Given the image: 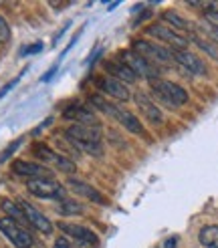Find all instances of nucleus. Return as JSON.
<instances>
[{"instance_id": "obj_28", "label": "nucleus", "mask_w": 218, "mask_h": 248, "mask_svg": "<svg viewBox=\"0 0 218 248\" xmlns=\"http://www.w3.org/2000/svg\"><path fill=\"white\" fill-rule=\"evenodd\" d=\"M18 81H20V77H16V79H12V81H10L8 85H4V87H2V89H0V99H2V97H4L6 93H8V91L12 89V87H16V83H18Z\"/></svg>"}, {"instance_id": "obj_9", "label": "nucleus", "mask_w": 218, "mask_h": 248, "mask_svg": "<svg viewBox=\"0 0 218 248\" xmlns=\"http://www.w3.org/2000/svg\"><path fill=\"white\" fill-rule=\"evenodd\" d=\"M12 173H16L20 178H27L29 180H53V170L47 168L43 164H34V162H27V159H16V162H12L10 166Z\"/></svg>"}, {"instance_id": "obj_19", "label": "nucleus", "mask_w": 218, "mask_h": 248, "mask_svg": "<svg viewBox=\"0 0 218 248\" xmlns=\"http://www.w3.org/2000/svg\"><path fill=\"white\" fill-rule=\"evenodd\" d=\"M188 41H192L194 45H196L200 51H204L206 55H210L214 61H218V45L210 39H206V36H200L196 31H194L192 34H188Z\"/></svg>"}, {"instance_id": "obj_23", "label": "nucleus", "mask_w": 218, "mask_h": 248, "mask_svg": "<svg viewBox=\"0 0 218 248\" xmlns=\"http://www.w3.org/2000/svg\"><path fill=\"white\" fill-rule=\"evenodd\" d=\"M0 208L4 210L6 218H12L16 222H24V224H27V220H24V214H22V210L18 208V204H15L12 200H0Z\"/></svg>"}, {"instance_id": "obj_26", "label": "nucleus", "mask_w": 218, "mask_h": 248, "mask_svg": "<svg viewBox=\"0 0 218 248\" xmlns=\"http://www.w3.org/2000/svg\"><path fill=\"white\" fill-rule=\"evenodd\" d=\"M41 51H43V43H34V45H31L29 48H22L20 55L27 57V55H34V53H41Z\"/></svg>"}, {"instance_id": "obj_4", "label": "nucleus", "mask_w": 218, "mask_h": 248, "mask_svg": "<svg viewBox=\"0 0 218 248\" xmlns=\"http://www.w3.org/2000/svg\"><path fill=\"white\" fill-rule=\"evenodd\" d=\"M119 59L124 61V63L136 73L138 79H148L150 83L157 81L160 79V69H157V65L150 63L148 59L140 57L136 51H131V48H127V51H121L119 53Z\"/></svg>"}, {"instance_id": "obj_24", "label": "nucleus", "mask_w": 218, "mask_h": 248, "mask_svg": "<svg viewBox=\"0 0 218 248\" xmlns=\"http://www.w3.org/2000/svg\"><path fill=\"white\" fill-rule=\"evenodd\" d=\"M10 36H12V32H10V24L6 22V18L0 15V45H6L8 41H10Z\"/></svg>"}, {"instance_id": "obj_10", "label": "nucleus", "mask_w": 218, "mask_h": 248, "mask_svg": "<svg viewBox=\"0 0 218 248\" xmlns=\"http://www.w3.org/2000/svg\"><path fill=\"white\" fill-rule=\"evenodd\" d=\"M18 208L22 210V214H24V220H27V224L34 226L36 230H41L43 234H51L53 232V224H51V220H48L39 208H34L31 202L27 200H18L16 202Z\"/></svg>"}, {"instance_id": "obj_18", "label": "nucleus", "mask_w": 218, "mask_h": 248, "mask_svg": "<svg viewBox=\"0 0 218 248\" xmlns=\"http://www.w3.org/2000/svg\"><path fill=\"white\" fill-rule=\"evenodd\" d=\"M111 119H115L117 123L124 129H127L129 133H136V135H143V127H141V123H140V119L131 113V111H127V109H124L121 105H115V113H113V117Z\"/></svg>"}, {"instance_id": "obj_31", "label": "nucleus", "mask_w": 218, "mask_h": 248, "mask_svg": "<svg viewBox=\"0 0 218 248\" xmlns=\"http://www.w3.org/2000/svg\"><path fill=\"white\" fill-rule=\"evenodd\" d=\"M176 242H178V238H168L166 244H164V248H176Z\"/></svg>"}, {"instance_id": "obj_21", "label": "nucleus", "mask_w": 218, "mask_h": 248, "mask_svg": "<svg viewBox=\"0 0 218 248\" xmlns=\"http://www.w3.org/2000/svg\"><path fill=\"white\" fill-rule=\"evenodd\" d=\"M198 240L204 248H218V226L210 224L198 232Z\"/></svg>"}, {"instance_id": "obj_2", "label": "nucleus", "mask_w": 218, "mask_h": 248, "mask_svg": "<svg viewBox=\"0 0 218 248\" xmlns=\"http://www.w3.org/2000/svg\"><path fill=\"white\" fill-rule=\"evenodd\" d=\"M150 91H152V95H150L152 99H160L168 107H182V105H186L190 99L184 87H180L178 83H172V81H164V79L150 83Z\"/></svg>"}, {"instance_id": "obj_14", "label": "nucleus", "mask_w": 218, "mask_h": 248, "mask_svg": "<svg viewBox=\"0 0 218 248\" xmlns=\"http://www.w3.org/2000/svg\"><path fill=\"white\" fill-rule=\"evenodd\" d=\"M59 230L67 234V236H71L73 240H77L81 244H87V246H97V242H99V236L85 228V226H79V224H69V222H59Z\"/></svg>"}, {"instance_id": "obj_13", "label": "nucleus", "mask_w": 218, "mask_h": 248, "mask_svg": "<svg viewBox=\"0 0 218 248\" xmlns=\"http://www.w3.org/2000/svg\"><path fill=\"white\" fill-rule=\"evenodd\" d=\"M63 117L65 119H71L79 123V125H89V127H101L99 125V119H97V115L93 113V111L83 105V103H71L65 111H63Z\"/></svg>"}, {"instance_id": "obj_6", "label": "nucleus", "mask_w": 218, "mask_h": 248, "mask_svg": "<svg viewBox=\"0 0 218 248\" xmlns=\"http://www.w3.org/2000/svg\"><path fill=\"white\" fill-rule=\"evenodd\" d=\"M32 154H34L36 159H41L43 166H45V164L55 166L59 171H65V173H75V171H77V166H75V162H73V159H69L67 155L51 150V147L45 145V143H34V145H32Z\"/></svg>"}, {"instance_id": "obj_20", "label": "nucleus", "mask_w": 218, "mask_h": 248, "mask_svg": "<svg viewBox=\"0 0 218 248\" xmlns=\"http://www.w3.org/2000/svg\"><path fill=\"white\" fill-rule=\"evenodd\" d=\"M162 20L164 22H168L170 24V29H174V31H186L188 34H192L194 31H190L192 29V24L186 20V18H182L178 12H174V10H166V12H162Z\"/></svg>"}, {"instance_id": "obj_22", "label": "nucleus", "mask_w": 218, "mask_h": 248, "mask_svg": "<svg viewBox=\"0 0 218 248\" xmlns=\"http://www.w3.org/2000/svg\"><path fill=\"white\" fill-rule=\"evenodd\" d=\"M57 212L63 214V216H79L83 214V204L75 202V200H69V198H65V200H61L59 206H57Z\"/></svg>"}, {"instance_id": "obj_25", "label": "nucleus", "mask_w": 218, "mask_h": 248, "mask_svg": "<svg viewBox=\"0 0 218 248\" xmlns=\"http://www.w3.org/2000/svg\"><path fill=\"white\" fill-rule=\"evenodd\" d=\"M20 143H22V140H16V141H12L8 147H6V150L2 152V154H0V164H4L6 162V159L12 155V154H15L16 150H18V147H20Z\"/></svg>"}, {"instance_id": "obj_1", "label": "nucleus", "mask_w": 218, "mask_h": 248, "mask_svg": "<svg viewBox=\"0 0 218 248\" xmlns=\"http://www.w3.org/2000/svg\"><path fill=\"white\" fill-rule=\"evenodd\" d=\"M65 138L79 152H85V154L95 155V157L103 155V141H101V129L99 127H89V125H79V123H75V125L67 127Z\"/></svg>"}, {"instance_id": "obj_30", "label": "nucleus", "mask_w": 218, "mask_h": 248, "mask_svg": "<svg viewBox=\"0 0 218 248\" xmlns=\"http://www.w3.org/2000/svg\"><path fill=\"white\" fill-rule=\"evenodd\" d=\"M53 248H69V242H67V238H59L57 242H55V246Z\"/></svg>"}, {"instance_id": "obj_8", "label": "nucleus", "mask_w": 218, "mask_h": 248, "mask_svg": "<svg viewBox=\"0 0 218 248\" xmlns=\"http://www.w3.org/2000/svg\"><path fill=\"white\" fill-rule=\"evenodd\" d=\"M0 232H2L16 248H32V244H34L32 234L27 228H22L18 222L12 220V218H6V216L0 218Z\"/></svg>"}, {"instance_id": "obj_5", "label": "nucleus", "mask_w": 218, "mask_h": 248, "mask_svg": "<svg viewBox=\"0 0 218 248\" xmlns=\"http://www.w3.org/2000/svg\"><path fill=\"white\" fill-rule=\"evenodd\" d=\"M150 36H154L156 41H162L164 45H168V48H172V51H188V36L186 34H180L178 31L166 27V24H160V22H154L150 24L148 29H145Z\"/></svg>"}, {"instance_id": "obj_17", "label": "nucleus", "mask_w": 218, "mask_h": 248, "mask_svg": "<svg viewBox=\"0 0 218 248\" xmlns=\"http://www.w3.org/2000/svg\"><path fill=\"white\" fill-rule=\"evenodd\" d=\"M67 188H69L73 194L85 198V200H91V202H95V204H103V206L107 204V198H105L101 192H97L93 186L85 184V182H79V180L69 178V180H67Z\"/></svg>"}, {"instance_id": "obj_16", "label": "nucleus", "mask_w": 218, "mask_h": 248, "mask_svg": "<svg viewBox=\"0 0 218 248\" xmlns=\"http://www.w3.org/2000/svg\"><path fill=\"white\" fill-rule=\"evenodd\" d=\"M103 69H105V73H107V77H113V79H117V81H121L124 79V83L125 85H131V83H136L138 81V75L133 73L124 61H105L103 63Z\"/></svg>"}, {"instance_id": "obj_27", "label": "nucleus", "mask_w": 218, "mask_h": 248, "mask_svg": "<svg viewBox=\"0 0 218 248\" xmlns=\"http://www.w3.org/2000/svg\"><path fill=\"white\" fill-rule=\"evenodd\" d=\"M204 20L210 24V27L218 29V12H208V15H204Z\"/></svg>"}, {"instance_id": "obj_7", "label": "nucleus", "mask_w": 218, "mask_h": 248, "mask_svg": "<svg viewBox=\"0 0 218 248\" xmlns=\"http://www.w3.org/2000/svg\"><path fill=\"white\" fill-rule=\"evenodd\" d=\"M27 190L43 200H65L67 190L63 184H59L57 180H29L27 182Z\"/></svg>"}, {"instance_id": "obj_29", "label": "nucleus", "mask_w": 218, "mask_h": 248, "mask_svg": "<svg viewBox=\"0 0 218 248\" xmlns=\"http://www.w3.org/2000/svg\"><path fill=\"white\" fill-rule=\"evenodd\" d=\"M57 69H59V65H55L53 69H48V71L45 73V75H43V81H48V79H51V77L55 75V71H57Z\"/></svg>"}, {"instance_id": "obj_32", "label": "nucleus", "mask_w": 218, "mask_h": 248, "mask_svg": "<svg viewBox=\"0 0 218 248\" xmlns=\"http://www.w3.org/2000/svg\"><path fill=\"white\" fill-rule=\"evenodd\" d=\"M48 4H51L53 8H65L67 6V2H48Z\"/></svg>"}, {"instance_id": "obj_15", "label": "nucleus", "mask_w": 218, "mask_h": 248, "mask_svg": "<svg viewBox=\"0 0 218 248\" xmlns=\"http://www.w3.org/2000/svg\"><path fill=\"white\" fill-rule=\"evenodd\" d=\"M174 61L188 75H206V65L190 51H174Z\"/></svg>"}, {"instance_id": "obj_12", "label": "nucleus", "mask_w": 218, "mask_h": 248, "mask_svg": "<svg viewBox=\"0 0 218 248\" xmlns=\"http://www.w3.org/2000/svg\"><path fill=\"white\" fill-rule=\"evenodd\" d=\"M95 87L99 89L103 95H109V97H113L117 99V101H127V99L131 97L129 89H127V85L124 81H117L113 77H95Z\"/></svg>"}, {"instance_id": "obj_3", "label": "nucleus", "mask_w": 218, "mask_h": 248, "mask_svg": "<svg viewBox=\"0 0 218 248\" xmlns=\"http://www.w3.org/2000/svg\"><path fill=\"white\" fill-rule=\"evenodd\" d=\"M131 51H136L140 57L148 59L154 65H176L172 48L162 46V45L152 43V41H145V39L131 41Z\"/></svg>"}, {"instance_id": "obj_11", "label": "nucleus", "mask_w": 218, "mask_h": 248, "mask_svg": "<svg viewBox=\"0 0 218 248\" xmlns=\"http://www.w3.org/2000/svg\"><path fill=\"white\" fill-rule=\"evenodd\" d=\"M133 101H136L140 113H141L145 119H148L152 125H162V123H164V115H162L160 107L154 103V99H152L148 93L136 91V93H133Z\"/></svg>"}]
</instances>
